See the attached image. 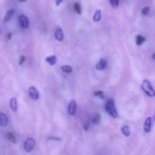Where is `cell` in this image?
<instances>
[{
    "label": "cell",
    "instance_id": "6da1fadb",
    "mask_svg": "<svg viewBox=\"0 0 155 155\" xmlns=\"http://www.w3.org/2000/svg\"><path fill=\"white\" fill-rule=\"evenodd\" d=\"M142 90L145 93L146 95H148L149 97H154L155 96V90L153 89V85L151 84L150 81L147 79H144L141 84Z\"/></svg>",
    "mask_w": 155,
    "mask_h": 155
},
{
    "label": "cell",
    "instance_id": "7a4b0ae2",
    "mask_svg": "<svg viewBox=\"0 0 155 155\" xmlns=\"http://www.w3.org/2000/svg\"><path fill=\"white\" fill-rule=\"evenodd\" d=\"M105 110L113 118L116 119V118L119 117L117 110H116V107H115V104H114V99H109L107 101V103L105 104Z\"/></svg>",
    "mask_w": 155,
    "mask_h": 155
},
{
    "label": "cell",
    "instance_id": "3957f363",
    "mask_svg": "<svg viewBox=\"0 0 155 155\" xmlns=\"http://www.w3.org/2000/svg\"><path fill=\"white\" fill-rule=\"evenodd\" d=\"M35 146V140L34 138H27L24 143V149L26 153H30Z\"/></svg>",
    "mask_w": 155,
    "mask_h": 155
},
{
    "label": "cell",
    "instance_id": "277c9868",
    "mask_svg": "<svg viewBox=\"0 0 155 155\" xmlns=\"http://www.w3.org/2000/svg\"><path fill=\"white\" fill-rule=\"evenodd\" d=\"M19 24H20V26L23 28V29H27L29 28V19L27 18L26 15H21L19 16Z\"/></svg>",
    "mask_w": 155,
    "mask_h": 155
},
{
    "label": "cell",
    "instance_id": "5b68a950",
    "mask_svg": "<svg viewBox=\"0 0 155 155\" xmlns=\"http://www.w3.org/2000/svg\"><path fill=\"white\" fill-rule=\"evenodd\" d=\"M28 94L29 96L33 99V100H38L40 97V94L38 92V90L35 87V86H30L28 89Z\"/></svg>",
    "mask_w": 155,
    "mask_h": 155
},
{
    "label": "cell",
    "instance_id": "8992f818",
    "mask_svg": "<svg viewBox=\"0 0 155 155\" xmlns=\"http://www.w3.org/2000/svg\"><path fill=\"white\" fill-rule=\"evenodd\" d=\"M76 107H77V104H76V102L74 100H72L69 104H68V114L70 115H74L75 114V112H76Z\"/></svg>",
    "mask_w": 155,
    "mask_h": 155
},
{
    "label": "cell",
    "instance_id": "52a82bcc",
    "mask_svg": "<svg viewBox=\"0 0 155 155\" xmlns=\"http://www.w3.org/2000/svg\"><path fill=\"white\" fill-rule=\"evenodd\" d=\"M54 37L57 41L62 42L64 40V32L61 27H57L54 32Z\"/></svg>",
    "mask_w": 155,
    "mask_h": 155
},
{
    "label": "cell",
    "instance_id": "ba28073f",
    "mask_svg": "<svg viewBox=\"0 0 155 155\" xmlns=\"http://www.w3.org/2000/svg\"><path fill=\"white\" fill-rule=\"evenodd\" d=\"M143 128H144V132H145L146 134H149V133L151 132V130H152V118H151V117H148V118L145 120Z\"/></svg>",
    "mask_w": 155,
    "mask_h": 155
},
{
    "label": "cell",
    "instance_id": "9c48e42d",
    "mask_svg": "<svg viewBox=\"0 0 155 155\" xmlns=\"http://www.w3.org/2000/svg\"><path fill=\"white\" fill-rule=\"evenodd\" d=\"M9 104H10V108L12 109L13 112H17L18 104H17V99H16L15 97H12V98L10 99Z\"/></svg>",
    "mask_w": 155,
    "mask_h": 155
},
{
    "label": "cell",
    "instance_id": "30bf717a",
    "mask_svg": "<svg viewBox=\"0 0 155 155\" xmlns=\"http://www.w3.org/2000/svg\"><path fill=\"white\" fill-rule=\"evenodd\" d=\"M107 66V62L105 59H101L95 65V68L97 70H104Z\"/></svg>",
    "mask_w": 155,
    "mask_h": 155
},
{
    "label": "cell",
    "instance_id": "8fae6325",
    "mask_svg": "<svg viewBox=\"0 0 155 155\" xmlns=\"http://www.w3.org/2000/svg\"><path fill=\"white\" fill-rule=\"evenodd\" d=\"M8 124V118L4 113H0V126L5 127Z\"/></svg>",
    "mask_w": 155,
    "mask_h": 155
},
{
    "label": "cell",
    "instance_id": "7c38bea8",
    "mask_svg": "<svg viewBox=\"0 0 155 155\" xmlns=\"http://www.w3.org/2000/svg\"><path fill=\"white\" fill-rule=\"evenodd\" d=\"M15 9H10V10H8L7 12H6V14H5V18H4V23H6V22H8L9 20H11V18L15 15Z\"/></svg>",
    "mask_w": 155,
    "mask_h": 155
},
{
    "label": "cell",
    "instance_id": "4fadbf2b",
    "mask_svg": "<svg viewBox=\"0 0 155 155\" xmlns=\"http://www.w3.org/2000/svg\"><path fill=\"white\" fill-rule=\"evenodd\" d=\"M101 19H102V11L100 9H98L94 12V15L93 16V20H94V22L97 23V22H100Z\"/></svg>",
    "mask_w": 155,
    "mask_h": 155
},
{
    "label": "cell",
    "instance_id": "5bb4252c",
    "mask_svg": "<svg viewBox=\"0 0 155 155\" xmlns=\"http://www.w3.org/2000/svg\"><path fill=\"white\" fill-rule=\"evenodd\" d=\"M45 61L50 64V65H54L57 62V59H56V56L55 55H50V56H47L45 58Z\"/></svg>",
    "mask_w": 155,
    "mask_h": 155
},
{
    "label": "cell",
    "instance_id": "9a60e30c",
    "mask_svg": "<svg viewBox=\"0 0 155 155\" xmlns=\"http://www.w3.org/2000/svg\"><path fill=\"white\" fill-rule=\"evenodd\" d=\"M5 137L8 141H10L12 143H16V138L15 136V134L11 132H8L5 134Z\"/></svg>",
    "mask_w": 155,
    "mask_h": 155
},
{
    "label": "cell",
    "instance_id": "2e32d148",
    "mask_svg": "<svg viewBox=\"0 0 155 155\" xmlns=\"http://www.w3.org/2000/svg\"><path fill=\"white\" fill-rule=\"evenodd\" d=\"M145 37L141 35H136V38H135V42H136V45H142L144 42H145Z\"/></svg>",
    "mask_w": 155,
    "mask_h": 155
},
{
    "label": "cell",
    "instance_id": "e0dca14e",
    "mask_svg": "<svg viewBox=\"0 0 155 155\" xmlns=\"http://www.w3.org/2000/svg\"><path fill=\"white\" fill-rule=\"evenodd\" d=\"M122 133H123V134H124V136L129 137V136H130V134H131V130H130L129 126H127V125H124V126L122 127Z\"/></svg>",
    "mask_w": 155,
    "mask_h": 155
},
{
    "label": "cell",
    "instance_id": "ac0fdd59",
    "mask_svg": "<svg viewBox=\"0 0 155 155\" xmlns=\"http://www.w3.org/2000/svg\"><path fill=\"white\" fill-rule=\"evenodd\" d=\"M62 71L66 73V74H71L73 72V67L71 65H68V64H65V65H63L61 67Z\"/></svg>",
    "mask_w": 155,
    "mask_h": 155
},
{
    "label": "cell",
    "instance_id": "d6986e66",
    "mask_svg": "<svg viewBox=\"0 0 155 155\" xmlns=\"http://www.w3.org/2000/svg\"><path fill=\"white\" fill-rule=\"evenodd\" d=\"M101 121V114H95L92 119V122L94 124H98Z\"/></svg>",
    "mask_w": 155,
    "mask_h": 155
},
{
    "label": "cell",
    "instance_id": "ffe728a7",
    "mask_svg": "<svg viewBox=\"0 0 155 155\" xmlns=\"http://www.w3.org/2000/svg\"><path fill=\"white\" fill-rule=\"evenodd\" d=\"M74 11H75L77 14H79V15L82 14V7H81V5H80L79 3H75V4L74 5Z\"/></svg>",
    "mask_w": 155,
    "mask_h": 155
},
{
    "label": "cell",
    "instance_id": "44dd1931",
    "mask_svg": "<svg viewBox=\"0 0 155 155\" xmlns=\"http://www.w3.org/2000/svg\"><path fill=\"white\" fill-rule=\"evenodd\" d=\"M94 96L99 97L100 99H104V92H102V91L95 92V93H94Z\"/></svg>",
    "mask_w": 155,
    "mask_h": 155
},
{
    "label": "cell",
    "instance_id": "7402d4cb",
    "mask_svg": "<svg viewBox=\"0 0 155 155\" xmlns=\"http://www.w3.org/2000/svg\"><path fill=\"white\" fill-rule=\"evenodd\" d=\"M150 7L149 6H146V7H144L143 10H142V14L143 15H147L149 13H150Z\"/></svg>",
    "mask_w": 155,
    "mask_h": 155
},
{
    "label": "cell",
    "instance_id": "603a6c76",
    "mask_svg": "<svg viewBox=\"0 0 155 155\" xmlns=\"http://www.w3.org/2000/svg\"><path fill=\"white\" fill-rule=\"evenodd\" d=\"M119 2H120V0H110V3H111L112 6H114V7H117L119 5Z\"/></svg>",
    "mask_w": 155,
    "mask_h": 155
},
{
    "label": "cell",
    "instance_id": "cb8c5ba5",
    "mask_svg": "<svg viewBox=\"0 0 155 155\" xmlns=\"http://www.w3.org/2000/svg\"><path fill=\"white\" fill-rule=\"evenodd\" d=\"M25 55H21L20 58H19V64L22 65L25 63Z\"/></svg>",
    "mask_w": 155,
    "mask_h": 155
},
{
    "label": "cell",
    "instance_id": "d4e9b609",
    "mask_svg": "<svg viewBox=\"0 0 155 155\" xmlns=\"http://www.w3.org/2000/svg\"><path fill=\"white\" fill-rule=\"evenodd\" d=\"M88 129H89V124L87 123V124H84V130L86 132V131H88Z\"/></svg>",
    "mask_w": 155,
    "mask_h": 155
},
{
    "label": "cell",
    "instance_id": "484cf974",
    "mask_svg": "<svg viewBox=\"0 0 155 155\" xmlns=\"http://www.w3.org/2000/svg\"><path fill=\"white\" fill-rule=\"evenodd\" d=\"M49 140H54V141H57V142H60L61 139L60 138H57V137H50Z\"/></svg>",
    "mask_w": 155,
    "mask_h": 155
},
{
    "label": "cell",
    "instance_id": "4316f807",
    "mask_svg": "<svg viewBox=\"0 0 155 155\" xmlns=\"http://www.w3.org/2000/svg\"><path fill=\"white\" fill-rule=\"evenodd\" d=\"M62 2H63V0H55V5H61Z\"/></svg>",
    "mask_w": 155,
    "mask_h": 155
},
{
    "label": "cell",
    "instance_id": "83f0119b",
    "mask_svg": "<svg viewBox=\"0 0 155 155\" xmlns=\"http://www.w3.org/2000/svg\"><path fill=\"white\" fill-rule=\"evenodd\" d=\"M11 34H8V35H7V39H10V37H11Z\"/></svg>",
    "mask_w": 155,
    "mask_h": 155
},
{
    "label": "cell",
    "instance_id": "f1b7e54d",
    "mask_svg": "<svg viewBox=\"0 0 155 155\" xmlns=\"http://www.w3.org/2000/svg\"><path fill=\"white\" fill-rule=\"evenodd\" d=\"M153 60H155V54H153Z\"/></svg>",
    "mask_w": 155,
    "mask_h": 155
},
{
    "label": "cell",
    "instance_id": "f546056e",
    "mask_svg": "<svg viewBox=\"0 0 155 155\" xmlns=\"http://www.w3.org/2000/svg\"><path fill=\"white\" fill-rule=\"evenodd\" d=\"M25 1H26V0H19V2H22V3H23V2H25Z\"/></svg>",
    "mask_w": 155,
    "mask_h": 155
},
{
    "label": "cell",
    "instance_id": "4dcf8cb0",
    "mask_svg": "<svg viewBox=\"0 0 155 155\" xmlns=\"http://www.w3.org/2000/svg\"><path fill=\"white\" fill-rule=\"evenodd\" d=\"M155 112V111H154ZM154 123H155V113H154Z\"/></svg>",
    "mask_w": 155,
    "mask_h": 155
}]
</instances>
